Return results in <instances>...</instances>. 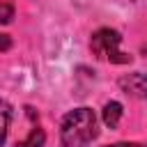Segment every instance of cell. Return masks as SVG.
<instances>
[{
	"label": "cell",
	"mask_w": 147,
	"mask_h": 147,
	"mask_svg": "<svg viewBox=\"0 0 147 147\" xmlns=\"http://www.w3.org/2000/svg\"><path fill=\"white\" fill-rule=\"evenodd\" d=\"M96 115L92 108H74L71 113L64 115L62 126H60V140L62 147H87L96 138Z\"/></svg>",
	"instance_id": "obj_1"
},
{
	"label": "cell",
	"mask_w": 147,
	"mask_h": 147,
	"mask_svg": "<svg viewBox=\"0 0 147 147\" xmlns=\"http://www.w3.org/2000/svg\"><path fill=\"white\" fill-rule=\"evenodd\" d=\"M119 41H122V34L113 28H101L92 34L90 39V48L96 57L101 60H108L113 64H129L131 62V55L129 53H122L119 51Z\"/></svg>",
	"instance_id": "obj_2"
},
{
	"label": "cell",
	"mask_w": 147,
	"mask_h": 147,
	"mask_svg": "<svg viewBox=\"0 0 147 147\" xmlns=\"http://www.w3.org/2000/svg\"><path fill=\"white\" fill-rule=\"evenodd\" d=\"M119 87L136 99H147V74H126L119 78Z\"/></svg>",
	"instance_id": "obj_3"
},
{
	"label": "cell",
	"mask_w": 147,
	"mask_h": 147,
	"mask_svg": "<svg viewBox=\"0 0 147 147\" xmlns=\"http://www.w3.org/2000/svg\"><path fill=\"white\" fill-rule=\"evenodd\" d=\"M122 103L119 101H108L106 106H103V110H101V119H103V124L108 126V129H117V124H119V119H122Z\"/></svg>",
	"instance_id": "obj_4"
},
{
	"label": "cell",
	"mask_w": 147,
	"mask_h": 147,
	"mask_svg": "<svg viewBox=\"0 0 147 147\" xmlns=\"http://www.w3.org/2000/svg\"><path fill=\"white\" fill-rule=\"evenodd\" d=\"M44 142H46V133H44V129L37 126L30 131V136L23 142H16V147H44Z\"/></svg>",
	"instance_id": "obj_5"
},
{
	"label": "cell",
	"mask_w": 147,
	"mask_h": 147,
	"mask_svg": "<svg viewBox=\"0 0 147 147\" xmlns=\"http://www.w3.org/2000/svg\"><path fill=\"white\" fill-rule=\"evenodd\" d=\"M9 117H11V110H9L7 101H2V99H0V147H2L5 138H7V129H9Z\"/></svg>",
	"instance_id": "obj_6"
},
{
	"label": "cell",
	"mask_w": 147,
	"mask_h": 147,
	"mask_svg": "<svg viewBox=\"0 0 147 147\" xmlns=\"http://www.w3.org/2000/svg\"><path fill=\"white\" fill-rule=\"evenodd\" d=\"M14 18V7L9 2H0V23H9Z\"/></svg>",
	"instance_id": "obj_7"
},
{
	"label": "cell",
	"mask_w": 147,
	"mask_h": 147,
	"mask_svg": "<svg viewBox=\"0 0 147 147\" xmlns=\"http://www.w3.org/2000/svg\"><path fill=\"white\" fill-rule=\"evenodd\" d=\"M9 48H11V39L0 32V51H9Z\"/></svg>",
	"instance_id": "obj_8"
},
{
	"label": "cell",
	"mask_w": 147,
	"mask_h": 147,
	"mask_svg": "<svg viewBox=\"0 0 147 147\" xmlns=\"http://www.w3.org/2000/svg\"><path fill=\"white\" fill-rule=\"evenodd\" d=\"M103 147H145L140 142H115V145H103Z\"/></svg>",
	"instance_id": "obj_9"
}]
</instances>
